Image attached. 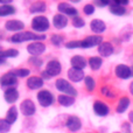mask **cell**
Segmentation results:
<instances>
[{"instance_id": "cell-1", "label": "cell", "mask_w": 133, "mask_h": 133, "mask_svg": "<svg viewBox=\"0 0 133 133\" xmlns=\"http://www.w3.org/2000/svg\"><path fill=\"white\" fill-rule=\"evenodd\" d=\"M46 35H39L33 32H20L12 35L11 41L14 43H22L26 41H43Z\"/></svg>"}, {"instance_id": "cell-2", "label": "cell", "mask_w": 133, "mask_h": 133, "mask_svg": "<svg viewBox=\"0 0 133 133\" xmlns=\"http://www.w3.org/2000/svg\"><path fill=\"white\" fill-rule=\"evenodd\" d=\"M50 22L48 18L43 15H36L32 20V28L35 33H44L49 29Z\"/></svg>"}, {"instance_id": "cell-3", "label": "cell", "mask_w": 133, "mask_h": 133, "mask_svg": "<svg viewBox=\"0 0 133 133\" xmlns=\"http://www.w3.org/2000/svg\"><path fill=\"white\" fill-rule=\"evenodd\" d=\"M56 89L58 91L62 92V95H68V96L75 97L77 95V90L70 84V82H68L64 78H58L55 83Z\"/></svg>"}, {"instance_id": "cell-4", "label": "cell", "mask_w": 133, "mask_h": 133, "mask_svg": "<svg viewBox=\"0 0 133 133\" xmlns=\"http://www.w3.org/2000/svg\"><path fill=\"white\" fill-rule=\"evenodd\" d=\"M37 102L43 108H48V106L53 105L55 102V97L49 90H41L37 92Z\"/></svg>"}, {"instance_id": "cell-5", "label": "cell", "mask_w": 133, "mask_h": 133, "mask_svg": "<svg viewBox=\"0 0 133 133\" xmlns=\"http://www.w3.org/2000/svg\"><path fill=\"white\" fill-rule=\"evenodd\" d=\"M27 51L32 56H40L46 51V44L42 41H34L27 46Z\"/></svg>"}, {"instance_id": "cell-6", "label": "cell", "mask_w": 133, "mask_h": 133, "mask_svg": "<svg viewBox=\"0 0 133 133\" xmlns=\"http://www.w3.org/2000/svg\"><path fill=\"white\" fill-rule=\"evenodd\" d=\"M20 111L23 116H27V117H30V116L35 115V112H36V108H35L34 102L30 101V99H25L23 102H21Z\"/></svg>"}, {"instance_id": "cell-7", "label": "cell", "mask_w": 133, "mask_h": 133, "mask_svg": "<svg viewBox=\"0 0 133 133\" xmlns=\"http://www.w3.org/2000/svg\"><path fill=\"white\" fill-rule=\"evenodd\" d=\"M18 83V78L15 77L12 71L6 72L0 77V85L5 88H14V85Z\"/></svg>"}, {"instance_id": "cell-8", "label": "cell", "mask_w": 133, "mask_h": 133, "mask_svg": "<svg viewBox=\"0 0 133 133\" xmlns=\"http://www.w3.org/2000/svg\"><path fill=\"white\" fill-rule=\"evenodd\" d=\"M57 9L61 14H63L65 16H72V18H75V16L78 15V11L75 7L71 6V5H69L68 2H60L57 5Z\"/></svg>"}, {"instance_id": "cell-9", "label": "cell", "mask_w": 133, "mask_h": 133, "mask_svg": "<svg viewBox=\"0 0 133 133\" xmlns=\"http://www.w3.org/2000/svg\"><path fill=\"white\" fill-rule=\"evenodd\" d=\"M61 70H62V66H61V63L57 60H50L46 65V72L50 77L60 75Z\"/></svg>"}, {"instance_id": "cell-10", "label": "cell", "mask_w": 133, "mask_h": 133, "mask_svg": "<svg viewBox=\"0 0 133 133\" xmlns=\"http://www.w3.org/2000/svg\"><path fill=\"white\" fill-rule=\"evenodd\" d=\"M103 42V37L101 35H91L82 40V48H92V47L99 46Z\"/></svg>"}, {"instance_id": "cell-11", "label": "cell", "mask_w": 133, "mask_h": 133, "mask_svg": "<svg viewBox=\"0 0 133 133\" xmlns=\"http://www.w3.org/2000/svg\"><path fill=\"white\" fill-rule=\"evenodd\" d=\"M5 28H6V30H8V32L20 33V32H22V29L25 28V23L20 20L12 19V20L6 21V23H5Z\"/></svg>"}, {"instance_id": "cell-12", "label": "cell", "mask_w": 133, "mask_h": 133, "mask_svg": "<svg viewBox=\"0 0 133 133\" xmlns=\"http://www.w3.org/2000/svg\"><path fill=\"white\" fill-rule=\"evenodd\" d=\"M65 126L68 127L69 131L77 132V131H79L81 127H82V122H81V119L77 116H70L65 123Z\"/></svg>"}, {"instance_id": "cell-13", "label": "cell", "mask_w": 133, "mask_h": 133, "mask_svg": "<svg viewBox=\"0 0 133 133\" xmlns=\"http://www.w3.org/2000/svg\"><path fill=\"white\" fill-rule=\"evenodd\" d=\"M26 84H27L28 89L37 90V89H41V88L43 87L44 81L42 79V77H40V76H30V77H28Z\"/></svg>"}, {"instance_id": "cell-14", "label": "cell", "mask_w": 133, "mask_h": 133, "mask_svg": "<svg viewBox=\"0 0 133 133\" xmlns=\"http://www.w3.org/2000/svg\"><path fill=\"white\" fill-rule=\"evenodd\" d=\"M4 98L7 103L13 104L18 101L19 98V91L16 88H7L4 92Z\"/></svg>"}, {"instance_id": "cell-15", "label": "cell", "mask_w": 133, "mask_h": 133, "mask_svg": "<svg viewBox=\"0 0 133 133\" xmlns=\"http://www.w3.org/2000/svg\"><path fill=\"white\" fill-rule=\"evenodd\" d=\"M53 25L56 29H63L68 25V18L61 13H57L53 16Z\"/></svg>"}, {"instance_id": "cell-16", "label": "cell", "mask_w": 133, "mask_h": 133, "mask_svg": "<svg viewBox=\"0 0 133 133\" xmlns=\"http://www.w3.org/2000/svg\"><path fill=\"white\" fill-rule=\"evenodd\" d=\"M94 111H95V113H96L97 116L104 117V116L109 115V112H110V109H109V106L106 105L105 103L97 101V102H95V104H94Z\"/></svg>"}, {"instance_id": "cell-17", "label": "cell", "mask_w": 133, "mask_h": 133, "mask_svg": "<svg viewBox=\"0 0 133 133\" xmlns=\"http://www.w3.org/2000/svg\"><path fill=\"white\" fill-rule=\"evenodd\" d=\"M68 77L71 82H75L78 83L83 79L84 77V72L83 70H79V69H75V68H70L68 70Z\"/></svg>"}, {"instance_id": "cell-18", "label": "cell", "mask_w": 133, "mask_h": 133, "mask_svg": "<svg viewBox=\"0 0 133 133\" xmlns=\"http://www.w3.org/2000/svg\"><path fill=\"white\" fill-rule=\"evenodd\" d=\"M90 28H91V30L94 33H96V34H101V33L105 32L106 25H105L104 21L99 20V19H95V20H92L91 22H90Z\"/></svg>"}, {"instance_id": "cell-19", "label": "cell", "mask_w": 133, "mask_h": 133, "mask_svg": "<svg viewBox=\"0 0 133 133\" xmlns=\"http://www.w3.org/2000/svg\"><path fill=\"white\" fill-rule=\"evenodd\" d=\"M98 53L103 57H109L113 54V47L110 42H102L98 46Z\"/></svg>"}, {"instance_id": "cell-20", "label": "cell", "mask_w": 133, "mask_h": 133, "mask_svg": "<svg viewBox=\"0 0 133 133\" xmlns=\"http://www.w3.org/2000/svg\"><path fill=\"white\" fill-rule=\"evenodd\" d=\"M116 75L117 77L122 78V79H126V78L131 77V68H129L125 64H119L116 66Z\"/></svg>"}, {"instance_id": "cell-21", "label": "cell", "mask_w": 133, "mask_h": 133, "mask_svg": "<svg viewBox=\"0 0 133 133\" xmlns=\"http://www.w3.org/2000/svg\"><path fill=\"white\" fill-rule=\"evenodd\" d=\"M70 63H71V66L75 69H79V70H83V69L87 66V60H85L83 56H79V55H75L71 57L70 60Z\"/></svg>"}, {"instance_id": "cell-22", "label": "cell", "mask_w": 133, "mask_h": 133, "mask_svg": "<svg viewBox=\"0 0 133 133\" xmlns=\"http://www.w3.org/2000/svg\"><path fill=\"white\" fill-rule=\"evenodd\" d=\"M16 119H18V108H16V106H11L6 113L5 120H6L9 125H12L16 122Z\"/></svg>"}, {"instance_id": "cell-23", "label": "cell", "mask_w": 133, "mask_h": 133, "mask_svg": "<svg viewBox=\"0 0 133 133\" xmlns=\"http://www.w3.org/2000/svg\"><path fill=\"white\" fill-rule=\"evenodd\" d=\"M47 9V5L42 1H36L29 7V12L32 14H40V13H43L46 12Z\"/></svg>"}, {"instance_id": "cell-24", "label": "cell", "mask_w": 133, "mask_h": 133, "mask_svg": "<svg viewBox=\"0 0 133 133\" xmlns=\"http://www.w3.org/2000/svg\"><path fill=\"white\" fill-rule=\"evenodd\" d=\"M15 14V7L12 6L11 4L8 5H0V16L5 18V16H9Z\"/></svg>"}, {"instance_id": "cell-25", "label": "cell", "mask_w": 133, "mask_h": 133, "mask_svg": "<svg viewBox=\"0 0 133 133\" xmlns=\"http://www.w3.org/2000/svg\"><path fill=\"white\" fill-rule=\"evenodd\" d=\"M110 12L115 15H124L126 13V8L124 6L116 4L115 1H110Z\"/></svg>"}, {"instance_id": "cell-26", "label": "cell", "mask_w": 133, "mask_h": 133, "mask_svg": "<svg viewBox=\"0 0 133 133\" xmlns=\"http://www.w3.org/2000/svg\"><path fill=\"white\" fill-rule=\"evenodd\" d=\"M57 102L61 104L62 106H71L74 103H75V97H71V96H68V95H60L57 97Z\"/></svg>"}, {"instance_id": "cell-27", "label": "cell", "mask_w": 133, "mask_h": 133, "mask_svg": "<svg viewBox=\"0 0 133 133\" xmlns=\"http://www.w3.org/2000/svg\"><path fill=\"white\" fill-rule=\"evenodd\" d=\"M19 56V50L14 48H9V49H6V50H1L0 51V58H12V57H16Z\"/></svg>"}, {"instance_id": "cell-28", "label": "cell", "mask_w": 133, "mask_h": 133, "mask_svg": "<svg viewBox=\"0 0 133 133\" xmlns=\"http://www.w3.org/2000/svg\"><path fill=\"white\" fill-rule=\"evenodd\" d=\"M88 63H89L90 68H91L92 70H98V69L102 66L103 60H102L101 57H98V56H92V57L89 58Z\"/></svg>"}, {"instance_id": "cell-29", "label": "cell", "mask_w": 133, "mask_h": 133, "mask_svg": "<svg viewBox=\"0 0 133 133\" xmlns=\"http://www.w3.org/2000/svg\"><path fill=\"white\" fill-rule=\"evenodd\" d=\"M129 105H130V98H129V97H123V98L119 101V103H118L117 112L118 113L125 112V110L129 108Z\"/></svg>"}, {"instance_id": "cell-30", "label": "cell", "mask_w": 133, "mask_h": 133, "mask_svg": "<svg viewBox=\"0 0 133 133\" xmlns=\"http://www.w3.org/2000/svg\"><path fill=\"white\" fill-rule=\"evenodd\" d=\"M28 63L30 65L35 66V68H41L43 65V60L41 57H39V56H30L29 60H28Z\"/></svg>"}, {"instance_id": "cell-31", "label": "cell", "mask_w": 133, "mask_h": 133, "mask_svg": "<svg viewBox=\"0 0 133 133\" xmlns=\"http://www.w3.org/2000/svg\"><path fill=\"white\" fill-rule=\"evenodd\" d=\"M63 41H64V37L61 34H53L50 37L51 44H54V46H56V47H60L61 44L63 43Z\"/></svg>"}, {"instance_id": "cell-32", "label": "cell", "mask_w": 133, "mask_h": 133, "mask_svg": "<svg viewBox=\"0 0 133 133\" xmlns=\"http://www.w3.org/2000/svg\"><path fill=\"white\" fill-rule=\"evenodd\" d=\"M12 72L15 75V77H27V76H29L30 74V70L29 69H26V68H20V69H15V70H12Z\"/></svg>"}, {"instance_id": "cell-33", "label": "cell", "mask_w": 133, "mask_h": 133, "mask_svg": "<svg viewBox=\"0 0 133 133\" xmlns=\"http://www.w3.org/2000/svg\"><path fill=\"white\" fill-rule=\"evenodd\" d=\"M84 83H85V88H87L88 91H94L95 88H96V82L91 76H87L84 78Z\"/></svg>"}, {"instance_id": "cell-34", "label": "cell", "mask_w": 133, "mask_h": 133, "mask_svg": "<svg viewBox=\"0 0 133 133\" xmlns=\"http://www.w3.org/2000/svg\"><path fill=\"white\" fill-rule=\"evenodd\" d=\"M101 92L103 96H106V97H109V98H113V97L116 96V92L109 87H103L101 89Z\"/></svg>"}, {"instance_id": "cell-35", "label": "cell", "mask_w": 133, "mask_h": 133, "mask_svg": "<svg viewBox=\"0 0 133 133\" xmlns=\"http://www.w3.org/2000/svg\"><path fill=\"white\" fill-rule=\"evenodd\" d=\"M72 26L76 28H82L85 26V21L83 20L81 16H75V18H72Z\"/></svg>"}, {"instance_id": "cell-36", "label": "cell", "mask_w": 133, "mask_h": 133, "mask_svg": "<svg viewBox=\"0 0 133 133\" xmlns=\"http://www.w3.org/2000/svg\"><path fill=\"white\" fill-rule=\"evenodd\" d=\"M11 131V125L5 119H0V133H7Z\"/></svg>"}, {"instance_id": "cell-37", "label": "cell", "mask_w": 133, "mask_h": 133, "mask_svg": "<svg viewBox=\"0 0 133 133\" xmlns=\"http://www.w3.org/2000/svg\"><path fill=\"white\" fill-rule=\"evenodd\" d=\"M65 47L68 49H76L82 48V41H69L65 43Z\"/></svg>"}, {"instance_id": "cell-38", "label": "cell", "mask_w": 133, "mask_h": 133, "mask_svg": "<svg viewBox=\"0 0 133 133\" xmlns=\"http://www.w3.org/2000/svg\"><path fill=\"white\" fill-rule=\"evenodd\" d=\"M83 12H84V14H87V15H91V14H94V12H95V6L91 4L85 5L84 8H83Z\"/></svg>"}, {"instance_id": "cell-39", "label": "cell", "mask_w": 133, "mask_h": 133, "mask_svg": "<svg viewBox=\"0 0 133 133\" xmlns=\"http://www.w3.org/2000/svg\"><path fill=\"white\" fill-rule=\"evenodd\" d=\"M96 5L97 6H99V7H105V6H108V5H110V1H101V0H98V1H96Z\"/></svg>"}, {"instance_id": "cell-40", "label": "cell", "mask_w": 133, "mask_h": 133, "mask_svg": "<svg viewBox=\"0 0 133 133\" xmlns=\"http://www.w3.org/2000/svg\"><path fill=\"white\" fill-rule=\"evenodd\" d=\"M122 127H123V130H124V131L126 132V133H130V132H131V127H130V125L127 124V123H124Z\"/></svg>"}, {"instance_id": "cell-41", "label": "cell", "mask_w": 133, "mask_h": 133, "mask_svg": "<svg viewBox=\"0 0 133 133\" xmlns=\"http://www.w3.org/2000/svg\"><path fill=\"white\" fill-rule=\"evenodd\" d=\"M41 77H42V79H43V81H44V79H50V78H51L50 76H49L48 74L46 72V70H44V71H42V74H41Z\"/></svg>"}, {"instance_id": "cell-42", "label": "cell", "mask_w": 133, "mask_h": 133, "mask_svg": "<svg viewBox=\"0 0 133 133\" xmlns=\"http://www.w3.org/2000/svg\"><path fill=\"white\" fill-rule=\"evenodd\" d=\"M129 119H130V122L133 124V111H131V112L129 113Z\"/></svg>"}, {"instance_id": "cell-43", "label": "cell", "mask_w": 133, "mask_h": 133, "mask_svg": "<svg viewBox=\"0 0 133 133\" xmlns=\"http://www.w3.org/2000/svg\"><path fill=\"white\" fill-rule=\"evenodd\" d=\"M130 91H131V94L133 95V82L131 83V85H130Z\"/></svg>"}, {"instance_id": "cell-44", "label": "cell", "mask_w": 133, "mask_h": 133, "mask_svg": "<svg viewBox=\"0 0 133 133\" xmlns=\"http://www.w3.org/2000/svg\"><path fill=\"white\" fill-rule=\"evenodd\" d=\"M1 39H4V32L2 30H0V40Z\"/></svg>"}, {"instance_id": "cell-45", "label": "cell", "mask_w": 133, "mask_h": 133, "mask_svg": "<svg viewBox=\"0 0 133 133\" xmlns=\"http://www.w3.org/2000/svg\"><path fill=\"white\" fill-rule=\"evenodd\" d=\"M5 62H6V60H4V58H0V64H4Z\"/></svg>"}, {"instance_id": "cell-46", "label": "cell", "mask_w": 133, "mask_h": 133, "mask_svg": "<svg viewBox=\"0 0 133 133\" xmlns=\"http://www.w3.org/2000/svg\"><path fill=\"white\" fill-rule=\"evenodd\" d=\"M131 76H133V65L131 66Z\"/></svg>"}, {"instance_id": "cell-47", "label": "cell", "mask_w": 133, "mask_h": 133, "mask_svg": "<svg viewBox=\"0 0 133 133\" xmlns=\"http://www.w3.org/2000/svg\"><path fill=\"white\" fill-rule=\"evenodd\" d=\"M0 51H1V47H0Z\"/></svg>"}, {"instance_id": "cell-48", "label": "cell", "mask_w": 133, "mask_h": 133, "mask_svg": "<svg viewBox=\"0 0 133 133\" xmlns=\"http://www.w3.org/2000/svg\"><path fill=\"white\" fill-rule=\"evenodd\" d=\"M115 133H119V132H115Z\"/></svg>"}]
</instances>
